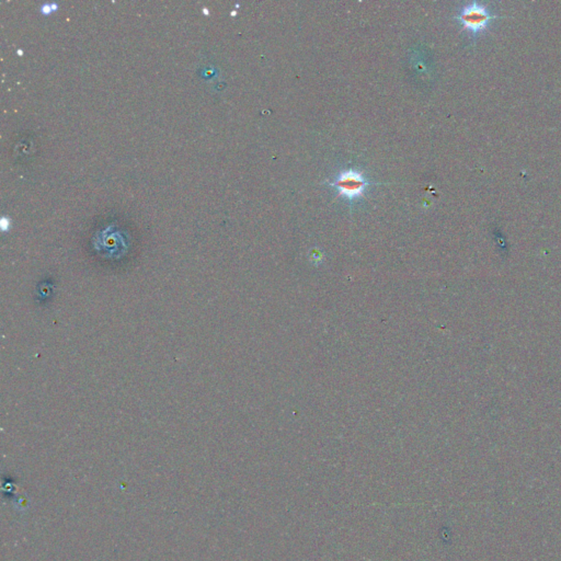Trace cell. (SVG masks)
I'll use <instances>...</instances> for the list:
<instances>
[{
	"label": "cell",
	"mask_w": 561,
	"mask_h": 561,
	"mask_svg": "<svg viewBox=\"0 0 561 561\" xmlns=\"http://www.w3.org/2000/svg\"><path fill=\"white\" fill-rule=\"evenodd\" d=\"M496 15H492L487 7L482 4L472 3L465 6L456 19L460 21L464 30L472 35H478L487 29Z\"/></svg>",
	"instance_id": "2"
},
{
	"label": "cell",
	"mask_w": 561,
	"mask_h": 561,
	"mask_svg": "<svg viewBox=\"0 0 561 561\" xmlns=\"http://www.w3.org/2000/svg\"><path fill=\"white\" fill-rule=\"evenodd\" d=\"M329 186L337 190L338 196L353 202L364 196L370 182L362 172L350 169L340 172Z\"/></svg>",
	"instance_id": "1"
}]
</instances>
